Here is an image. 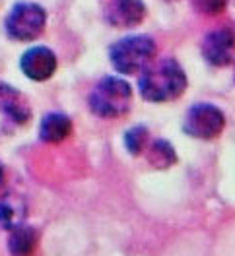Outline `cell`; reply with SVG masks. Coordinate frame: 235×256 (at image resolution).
I'll return each instance as SVG.
<instances>
[{
	"instance_id": "8",
	"label": "cell",
	"mask_w": 235,
	"mask_h": 256,
	"mask_svg": "<svg viewBox=\"0 0 235 256\" xmlns=\"http://www.w3.org/2000/svg\"><path fill=\"white\" fill-rule=\"evenodd\" d=\"M146 18V6L142 0H111L105 8V20L113 28H134Z\"/></svg>"
},
{
	"instance_id": "1",
	"label": "cell",
	"mask_w": 235,
	"mask_h": 256,
	"mask_svg": "<svg viewBox=\"0 0 235 256\" xmlns=\"http://www.w3.org/2000/svg\"><path fill=\"white\" fill-rule=\"evenodd\" d=\"M138 88L146 101L165 103L185 94L187 76L177 60L159 58V60H152L142 70Z\"/></svg>"
},
{
	"instance_id": "5",
	"label": "cell",
	"mask_w": 235,
	"mask_h": 256,
	"mask_svg": "<svg viewBox=\"0 0 235 256\" xmlns=\"http://www.w3.org/2000/svg\"><path fill=\"white\" fill-rule=\"evenodd\" d=\"M225 126V116L216 105L198 103L190 107L183 122V130L196 140H214Z\"/></svg>"
},
{
	"instance_id": "13",
	"label": "cell",
	"mask_w": 235,
	"mask_h": 256,
	"mask_svg": "<svg viewBox=\"0 0 235 256\" xmlns=\"http://www.w3.org/2000/svg\"><path fill=\"white\" fill-rule=\"evenodd\" d=\"M177 161V154L173 150V146L165 140H156L148 150V163L156 169H167L175 165Z\"/></svg>"
},
{
	"instance_id": "15",
	"label": "cell",
	"mask_w": 235,
	"mask_h": 256,
	"mask_svg": "<svg viewBox=\"0 0 235 256\" xmlns=\"http://www.w3.org/2000/svg\"><path fill=\"white\" fill-rule=\"evenodd\" d=\"M227 0H192V6L200 12V14H210L216 16L219 12H223Z\"/></svg>"
},
{
	"instance_id": "7",
	"label": "cell",
	"mask_w": 235,
	"mask_h": 256,
	"mask_svg": "<svg viewBox=\"0 0 235 256\" xmlns=\"http://www.w3.org/2000/svg\"><path fill=\"white\" fill-rule=\"evenodd\" d=\"M22 72L33 82L49 80L57 70V56L47 47H33L26 50V54L20 60Z\"/></svg>"
},
{
	"instance_id": "10",
	"label": "cell",
	"mask_w": 235,
	"mask_h": 256,
	"mask_svg": "<svg viewBox=\"0 0 235 256\" xmlns=\"http://www.w3.org/2000/svg\"><path fill=\"white\" fill-rule=\"evenodd\" d=\"M28 218V204L18 194H6L0 198V227L14 229L24 225Z\"/></svg>"
},
{
	"instance_id": "4",
	"label": "cell",
	"mask_w": 235,
	"mask_h": 256,
	"mask_svg": "<svg viewBox=\"0 0 235 256\" xmlns=\"http://www.w3.org/2000/svg\"><path fill=\"white\" fill-rule=\"evenodd\" d=\"M47 24V14L39 4L20 2L6 18V33L16 41H33L37 39Z\"/></svg>"
},
{
	"instance_id": "14",
	"label": "cell",
	"mask_w": 235,
	"mask_h": 256,
	"mask_svg": "<svg viewBox=\"0 0 235 256\" xmlns=\"http://www.w3.org/2000/svg\"><path fill=\"white\" fill-rule=\"evenodd\" d=\"M148 128L146 126H134L125 134V146L132 156H140L148 146Z\"/></svg>"
},
{
	"instance_id": "9",
	"label": "cell",
	"mask_w": 235,
	"mask_h": 256,
	"mask_svg": "<svg viewBox=\"0 0 235 256\" xmlns=\"http://www.w3.org/2000/svg\"><path fill=\"white\" fill-rule=\"evenodd\" d=\"M0 109L6 112L16 124H26L32 118V109L28 99L16 88L0 84Z\"/></svg>"
},
{
	"instance_id": "6",
	"label": "cell",
	"mask_w": 235,
	"mask_h": 256,
	"mask_svg": "<svg viewBox=\"0 0 235 256\" xmlns=\"http://www.w3.org/2000/svg\"><path fill=\"white\" fill-rule=\"evenodd\" d=\"M204 58L214 66H227L235 56V32L229 28H218L204 37Z\"/></svg>"
},
{
	"instance_id": "2",
	"label": "cell",
	"mask_w": 235,
	"mask_h": 256,
	"mask_svg": "<svg viewBox=\"0 0 235 256\" xmlns=\"http://www.w3.org/2000/svg\"><path fill=\"white\" fill-rule=\"evenodd\" d=\"M132 90L121 78H103L90 94V109L101 118H119L130 111Z\"/></svg>"
},
{
	"instance_id": "3",
	"label": "cell",
	"mask_w": 235,
	"mask_h": 256,
	"mask_svg": "<svg viewBox=\"0 0 235 256\" xmlns=\"http://www.w3.org/2000/svg\"><path fill=\"white\" fill-rule=\"evenodd\" d=\"M156 41L148 35H130L111 47V64L121 74L142 72L156 58Z\"/></svg>"
},
{
	"instance_id": "16",
	"label": "cell",
	"mask_w": 235,
	"mask_h": 256,
	"mask_svg": "<svg viewBox=\"0 0 235 256\" xmlns=\"http://www.w3.org/2000/svg\"><path fill=\"white\" fill-rule=\"evenodd\" d=\"M2 182H4V171H2V167H0V186H2Z\"/></svg>"
},
{
	"instance_id": "11",
	"label": "cell",
	"mask_w": 235,
	"mask_h": 256,
	"mask_svg": "<svg viewBox=\"0 0 235 256\" xmlns=\"http://www.w3.org/2000/svg\"><path fill=\"white\" fill-rule=\"evenodd\" d=\"M72 132V122L68 116L61 112H51L41 120L39 126V138L47 144H59L64 138H68Z\"/></svg>"
},
{
	"instance_id": "12",
	"label": "cell",
	"mask_w": 235,
	"mask_h": 256,
	"mask_svg": "<svg viewBox=\"0 0 235 256\" xmlns=\"http://www.w3.org/2000/svg\"><path fill=\"white\" fill-rule=\"evenodd\" d=\"M10 239H8V248L12 256H32L37 248L39 235L30 225H18L10 229Z\"/></svg>"
}]
</instances>
